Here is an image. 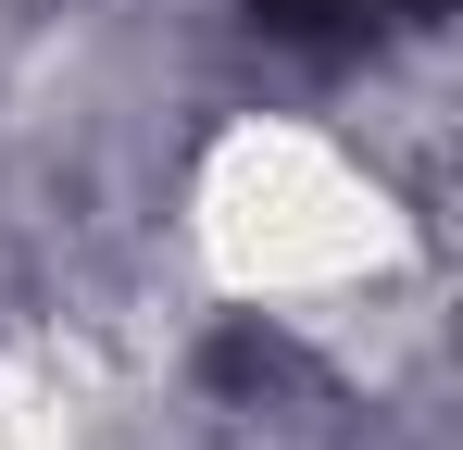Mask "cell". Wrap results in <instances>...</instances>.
<instances>
[{
  "label": "cell",
  "mask_w": 463,
  "mask_h": 450,
  "mask_svg": "<svg viewBox=\"0 0 463 450\" xmlns=\"http://www.w3.org/2000/svg\"><path fill=\"white\" fill-rule=\"evenodd\" d=\"M401 13H426V0H250V25H276V38H364Z\"/></svg>",
  "instance_id": "1"
}]
</instances>
